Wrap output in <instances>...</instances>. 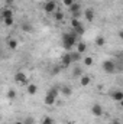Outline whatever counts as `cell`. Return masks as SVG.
Returning <instances> with one entry per match:
<instances>
[{"label": "cell", "instance_id": "19", "mask_svg": "<svg viewBox=\"0 0 123 124\" xmlns=\"http://www.w3.org/2000/svg\"><path fill=\"white\" fill-rule=\"evenodd\" d=\"M52 15H54V19H55V20H58V22L64 20V17H65V15L62 13L61 10H55V12H54Z\"/></svg>", "mask_w": 123, "mask_h": 124}, {"label": "cell", "instance_id": "9", "mask_svg": "<svg viewBox=\"0 0 123 124\" xmlns=\"http://www.w3.org/2000/svg\"><path fill=\"white\" fill-rule=\"evenodd\" d=\"M75 46H77V52H78V54H84V52L87 51V43H86V42H83V40L77 42V43H75Z\"/></svg>", "mask_w": 123, "mask_h": 124}, {"label": "cell", "instance_id": "28", "mask_svg": "<svg viewBox=\"0 0 123 124\" xmlns=\"http://www.w3.org/2000/svg\"><path fill=\"white\" fill-rule=\"evenodd\" d=\"M74 1H75V0H62V3H64V4H65L67 7H70V6H71V4H72Z\"/></svg>", "mask_w": 123, "mask_h": 124}, {"label": "cell", "instance_id": "11", "mask_svg": "<svg viewBox=\"0 0 123 124\" xmlns=\"http://www.w3.org/2000/svg\"><path fill=\"white\" fill-rule=\"evenodd\" d=\"M0 15H1V19L13 17V10H12V9H7V7H6V9H3V10H1V13H0Z\"/></svg>", "mask_w": 123, "mask_h": 124}, {"label": "cell", "instance_id": "7", "mask_svg": "<svg viewBox=\"0 0 123 124\" xmlns=\"http://www.w3.org/2000/svg\"><path fill=\"white\" fill-rule=\"evenodd\" d=\"M71 63H72V62H71V58H70V52L64 54L62 58H61V68H68Z\"/></svg>", "mask_w": 123, "mask_h": 124}, {"label": "cell", "instance_id": "24", "mask_svg": "<svg viewBox=\"0 0 123 124\" xmlns=\"http://www.w3.org/2000/svg\"><path fill=\"white\" fill-rule=\"evenodd\" d=\"M3 22H4L6 26H12V25L15 23V19H13V17H7V19H3Z\"/></svg>", "mask_w": 123, "mask_h": 124}, {"label": "cell", "instance_id": "25", "mask_svg": "<svg viewBox=\"0 0 123 124\" xmlns=\"http://www.w3.org/2000/svg\"><path fill=\"white\" fill-rule=\"evenodd\" d=\"M41 124H54V118H52V117H45V118L41 121Z\"/></svg>", "mask_w": 123, "mask_h": 124}, {"label": "cell", "instance_id": "10", "mask_svg": "<svg viewBox=\"0 0 123 124\" xmlns=\"http://www.w3.org/2000/svg\"><path fill=\"white\" fill-rule=\"evenodd\" d=\"M7 46H9V49H10V51H16V49H18V46H19V43H18V40H16V39L10 38V39L7 40Z\"/></svg>", "mask_w": 123, "mask_h": 124}, {"label": "cell", "instance_id": "20", "mask_svg": "<svg viewBox=\"0 0 123 124\" xmlns=\"http://www.w3.org/2000/svg\"><path fill=\"white\" fill-rule=\"evenodd\" d=\"M6 97H7L9 100H15V98L18 97V94H16V90H9V91L6 93Z\"/></svg>", "mask_w": 123, "mask_h": 124}, {"label": "cell", "instance_id": "1", "mask_svg": "<svg viewBox=\"0 0 123 124\" xmlns=\"http://www.w3.org/2000/svg\"><path fill=\"white\" fill-rule=\"evenodd\" d=\"M77 38H78V36L75 35V32L64 33V35H62V46H64V49H65V51H71V49L75 46V43L78 42Z\"/></svg>", "mask_w": 123, "mask_h": 124}, {"label": "cell", "instance_id": "14", "mask_svg": "<svg viewBox=\"0 0 123 124\" xmlns=\"http://www.w3.org/2000/svg\"><path fill=\"white\" fill-rule=\"evenodd\" d=\"M70 58H71V62H78L81 59V54H78L77 51H72L70 52Z\"/></svg>", "mask_w": 123, "mask_h": 124}, {"label": "cell", "instance_id": "18", "mask_svg": "<svg viewBox=\"0 0 123 124\" xmlns=\"http://www.w3.org/2000/svg\"><path fill=\"white\" fill-rule=\"evenodd\" d=\"M71 28L75 31V29H78V28H83V23L80 22V19H71Z\"/></svg>", "mask_w": 123, "mask_h": 124}, {"label": "cell", "instance_id": "6", "mask_svg": "<svg viewBox=\"0 0 123 124\" xmlns=\"http://www.w3.org/2000/svg\"><path fill=\"white\" fill-rule=\"evenodd\" d=\"M91 113H93L94 117H101V116H103V107H101L100 104H93Z\"/></svg>", "mask_w": 123, "mask_h": 124}, {"label": "cell", "instance_id": "33", "mask_svg": "<svg viewBox=\"0 0 123 124\" xmlns=\"http://www.w3.org/2000/svg\"><path fill=\"white\" fill-rule=\"evenodd\" d=\"M15 124H23V121H16Z\"/></svg>", "mask_w": 123, "mask_h": 124}, {"label": "cell", "instance_id": "21", "mask_svg": "<svg viewBox=\"0 0 123 124\" xmlns=\"http://www.w3.org/2000/svg\"><path fill=\"white\" fill-rule=\"evenodd\" d=\"M104 43H106V39L103 36H97L96 38V45L97 46H104Z\"/></svg>", "mask_w": 123, "mask_h": 124}, {"label": "cell", "instance_id": "16", "mask_svg": "<svg viewBox=\"0 0 123 124\" xmlns=\"http://www.w3.org/2000/svg\"><path fill=\"white\" fill-rule=\"evenodd\" d=\"M60 91H61V93L64 94L65 97H70V95L72 94V90H71V87H70V85H62Z\"/></svg>", "mask_w": 123, "mask_h": 124}, {"label": "cell", "instance_id": "31", "mask_svg": "<svg viewBox=\"0 0 123 124\" xmlns=\"http://www.w3.org/2000/svg\"><path fill=\"white\" fill-rule=\"evenodd\" d=\"M112 124H122V123H120V121L116 118V120H113V121H112Z\"/></svg>", "mask_w": 123, "mask_h": 124}, {"label": "cell", "instance_id": "8", "mask_svg": "<svg viewBox=\"0 0 123 124\" xmlns=\"http://www.w3.org/2000/svg\"><path fill=\"white\" fill-rule=\"evenodd\" d=\"M91 84V78L88 75H81L80 77V85L81 87H88Z\"/></svg>", "mask_w": 123, "mask_h": 124}, {"label": "cell", "instance_id": "29", "mask_svg": "<svg viewBox=\"0 0 123 124\" xmlns=\"http://www.w3.org/2000/svg\"><path fill=\"white\" fill-rule=\"evenodd\" d=\"M23 124H33V118H32V117H26L25 121H23Z\"/></svg>", "mask_w": 123, "mask_h": 124}, {"label": "cell", "instance_id": "23", "mask_svg": "<svg viewBox=\"0 0 123 124\" xmlns=\"http://www.w3.org/2000/svg\"><path fill=\"white\" fill-rule=\"evenodd\" d=\"M61 69H62L61 65H55V66H52V69H51V75H58Z\"/></svg>", "mask_w": 123, "mask_h": 124}, {"label": "cell", "instance_id": "12", "mask_svg": "<svg viewBox=\"0 0 123 124\" xmlns=\"http://www.w3.org/2000/svg\"><path fill=\"white\" fill-rule=\"evenodd\" d=\"M112 98H113L114 101H117V102H122L123 101V93L122 91H113V93H112Z\"/></svg>", "mask_w": 123, "mask_h": 124}, {"label": "cell", "instance_id": "27", "mask_svg": "<svg viewBox=\"0 0 123 124\" xmlns=\"http://www.w3.org/2000/svg\"><path fill=\"white\" fill-rule=\"evenodd\" d=\"M84 63H86L87 66H91L93 65V58L91 56H86V58H84Z\"/></svg>", "mask_w": 123, "mask_h": 124}, {"label": "cell", "instance_id": "26", "mask_svg": "<svg viewBox=\"0 0 123 124\" xmlns=\"http://www.w3.org/2000/svg\"><path fill=\"white\" fill-rule=\"evenodd\" d=\"M22 29L25 32H32V25L31 23H23L22 25Z\"/></svg>", "mask_w": 123, "mask_h": 124}, {"label": "cell", "instance_id": "3", "mask_svg": "<svg viewBox=\"0 0 123 124\" xmlns=\"http://www.w3.org/2000/svg\"><path fill=\"white\" fill-rule=\"evenodd\" d=\"M55 10H57V1H55V0H46V1L44 3V12H45V13L52 15Z\"/></svg>", "mask_w": 123, "mask_h": 124}, {"label": "cell", "instance_id": "34", "mask_svg": "<svg viewBox=\"0 0 123 124\" xmlns=\"http://www.w3.org/2000/svg\"><path fill=\"white\" fill-rule=\"evenodd\" d=\"M65 124H74V123L72 121H68V123H65Z\"/></svg>", "mask_w": 123, "mask_h": 124}, {"label": "cell", "instance_id": "22", "mask_svg": "<svg viewBox=\"0 0 123 124\" xmlns=\"http://www.w3.org/2000/svg\"><path fill=\"white\" fill-rule=\"evenodd\" d=\"M83 75V69L80 68V66H77L75 69H74V72H72V77L74 78H78V77H81Z\"/></svg>", "mask_w": 123, "mask_h": 124}, {"label": "cell", "instance_id": "13", "mask_svg": "<svg viewBox=\"0 0 123 124\" xmlns=\"http://www.w3.org/2000/svg\"><path fill=\"white\" fill-rule=\"evenodd\" d=\"M26 91H28L29 95H35V94L38 93V87L35 84H28L26 85Z\"/></svg>", "mask_w": 123, "mask_h": 124}, {"label": "cell", "instance_id": "4", "mask_svg": "<svg viewBox=\"0 0 123 124\" xmlns=\"http://www.w3.org/2000/svg\"><path fill=\"white\" fill-rule=\"evenodd\" d=\"M13 79H15V82L19 84V85H26V84H28V77H26V74L22 72V71L16 72L15 77H13Z\"/></svg>", "mask_w": 123, "mask_h": 124}, {"label": "cell", "instance_id": "2", "mask_svg": "<svg viewBox=\"0 0 123 124\" xmlns=\"http://www.w3.org/2000/svg\"><path fill=\"white\" fill-rule=\"evenodd\" d=\"M58 93H60V88H58V87H52V88H49V91H48L46 95H45V104H46V105H54L55 101H57Z\"/></svg>", "mask_w": 123, "mask_h": 124}, {"label": "cell", "instance_id": "35", "mask_svg": "<svg viewBox=\"0 0 123 124\" xmlns=\"http://www.w3.org/2000/svg\"><path fill=\"white\" fill-rule=\"evenodd\" d=\"M0 49H1V40H0Z\"/></svg>", "mask_w": 123, "mask_h": 124}, {"label": "cell", "instance_id": "5", "mask_svg": "<svg viewBox=\"0 0 123 124\" xmlns=\"http://www.w3.org/2000/svg\"><path fill=\"white\" fill-rule=\"evenodd\" d=\"M103 69L107 74H114V71H116V62L112 61V59H106V61L103 62Z\"/></svg>", "mask_w": 123, "mask_h": 124}, {"label": "cell", "instance_id": "15", "mask_svg": "<svg viewBox=\"0 0 123 124\" xmlns=\"http://www.w3.org/2000/svg\"><path fill=\"white\" fill-rule=\"evenodd\" d=\"M84 16H86V19H87L88 22H93V20H94V10H93V9H87V10L84 12Z\"/></svg>", "mask_w": 123, "mask_h": 124}, {"label": "cell", "instance_id": "17", "mask_svg": "<svg viewBox=\"0 0 123 124\" xmlns=\"http://www.w3.org/2000/svg\"><path fill=\"white\" fill-rule=\"evenodd\" d=\"M80 10H81V4L77 3V1H74V3L70 6V13H75V12H80Z\"/></svg>", "mask_w": 123, "mask_h": 124}, {"label": "cell", "instance_id": "30", "mask_svg": "<svg viewBox=\"0 0 123 124\" xmlns=\"http://www.w3.org/2000/svg\"><path fill=\"white\" fill-rule=\"evenodd\" d=\"M71 15H72L74 19H80V17H81V10H80V12H75V13H71Z\"/></svg>", "mask_w": 123, "mask_h": 124}, {"label": "cell", "instance_id": "32", "mask_svg": "<svg viewBox=\"0 0 123 124\" xmlns=\"http://www.w3.org/2000/svg\"><path fill=\"white\" fill-rule=\"evenodd\" d=\"M6 3H7V4H12V3H13V0H6Z\"/></svg>", "mask_w": 123, "mask_h": 124}]
</instances>
